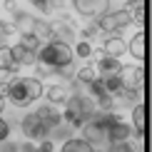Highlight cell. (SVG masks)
Segmentation results:
<instances>
[{
    "instance_id": "cell-8",
    "label": "cell",
    "mask_w": 152,
    "mask_h": 152,
    "mask_svg": "<svg viewBox=\"0 0 152 152\" xmlns=\"http://www.w3.org/2000/svg\"><path fill=\"white\" fill-rule=\"evenodd\" d=\"M20 127H23V135L25 137H48V130H45V125L40 122V117L35 115H25V120L20 122Z\"/></svg>"
},
{
    "instance_id": "cell-17",
    "label": "cell",
    "mask_w": 152,
    "mask_h": 152,
    "mask_svg": "<svg viewBox=\"0 0 152 152\" xmlns=\"http://www.w3.org/2000/svg\"><path fill=\"white\" fill-rule=\"evenodd\" d=\"M33 25H35V18H30L28 12H20L18 10L15 12V25H12V28L18 30V33H33Z\"/></svg>"
},
{
    "instance_id": "cell-11",
    "label": "cell",
    "mask_w": 152,
    "mask_h": 152,
    "mask_svg": "<svg viewBox=\"0 0 152 152\" xmlns=\"http://www.w3.org/2000/svg\"><path fill=\"white\" fill-rule=\"evenodd\" d=\"M95 65H97L95 70L100 72L97 77H110V75H117V72H120V67H122V65H120V60H117V58H110V55H105V58H102V60H97Z\"/></svg>"
},
{
    "instance_id": "cell-36",
    "label": "cell",
    "mask_w": 152,
    "mask_h": 152,
    "mask_svg": "<svg viewBox=\"0 0 152 152\" xmlns=\"http://www.w3.org/2000/svg\"><path fill=\"white\" fill-rule=\"evenodd\" d=\"M12 80V72H8V70H0V82H10Z\"/></svg>"
},
{
    "instance_id": "cell-23",
    "label": "cell",
    "mask_w": 152,
    "mask_h": 152,
    "mask_svg": "<svg viewBox=\"0 0 152 152\" xmlns=\"http://www.w3.org/2000/svg\"><path fill=\"white\" fill-rule=\"evenodd\" d=\"M95 77H97V70H95V65H87V67H82V70L75 75V80L80 82V85H87V82H92Z\"/></svg>"
},
{
    "instance_id": "cell-19",
    "label": "cell",
    "mask_w": 152,
    "mask_h": 152,
    "mask_svg": "<svg viewBox=\"0 0 152 152\" xmlns=\"http://www.w3.org/2000/svg\"><path fill=\"white\" fill-rule=\"evenodd\" d=\"M102 50H105V55H110V58H120V55L125 53V42L120 40V37H107Z\"/></svg>"
},
{
    "instance_id": "cell-4",
    "label": "cell",
    "mask_w": 152,
    "mask_h": 152,
    "mask_svg": "<svg viewBox=\"0 0 152 152\" xmlns=\"http://www.w3.org/2000/svg\"><path fill=\"white\" fill-rule=\"evenodd\" d=\"M95 23H97V28L102 30V33H115V30H122V28H127L132 23V12L127 8L110 10V12H105L102 18H97Z\"/></svg>"
},
{
    "instance_id": "cell-41",
    "label": "cell",
    "mask_w": 152,
    "mask_h": 152,
    "mask_svg": "<svg viewBox=\"0 0 152 152\" xmlns=\"http://www.w3.org/2000/svg\"><path fill=\"white\" fill-rule=\"evenodd\" d=\"M0 152H3V150H0Z\"/></svg>"
},
{
    "instance_id": "cell-28",
    "label": "cell",
    "mask_w": 152,
    "mask_h": 152,
    "mask_svg": "<svg viewBox=\"0 0 152 152\" xmlns=\"http://www.w3.org/2000/svg\"><path fill=\"white\" fill-rule=\"evenodd\" d=\"M8 137H10V122L0 117V142H5Z\"/></svg>"
},
{
    "instance_id": "cell-6",
    "label": "cell",
    "mask_w": 152,
    "mask_h": 152,
    "mask_svg": "<svg viewBox=\"0 0 152 152\" xmlns=\"http://www.w3.org/2000/svg\"><path fill=\"white\" fill-rule=\"evenodd\" d=\"M117 77L122 80V87H127V90H140V87L145 85V67L125 65V67H120Z\"/></svg>"
},
{
    "instance_id": "cell-10",
    "label": "cell",
    "mask_w": 152,
    "mask_h": 152,
    "mask_svg": "<svg viewBox=\"0 0 152 152\" xmlns=\"http://www.w3.org/2000/svg\"><path fill=\"white\" fill-rule=\"evenodd\" d=\"M132 122H135V137L142 140L145 137V127H147V110H145V105L137 102L135 107H132Z\"/></svg>"
},
{
    "instance_id": "cell-39",
    "label": "cell",
    "mask_w": 152,
    "mask_h": 152,
    "mask_svg": "<svg viewBox=\"0 0 152 152\" xmlns=\"http://www.w3.org/2000/svg\"><path fill=\"white\" fill-rule=\"evenodd\" d=\"M0 112H3V97H0Z\"/></svg>"
},
{
    "instance_id": "cell-13",
    "label": "cell",
    "mask_w": 152,
    "mask_h": 152,
    "mask_svg": "<svg viewBox=\"0 0 152 152\" xmlns=\"http://www.w3.org/2000/svg\"><path fill=\"white\" fill-rule=\"evenodd\" d=\"M18 67H20V65H18L15 55H12V48H8V45H0V70L15 72Z\"/></svg>"
},
{
    "instance_id": "cell-1",
    "label": "cell",
    "mask_w": 152,
    "mask_h": 152,
    "mask_svg": "<svg viewBox=\"0 0 152 152\" xmlns=\"http://www.w3.org/2000/svg\"><path fill=\"white\" fill-rule=\"evenodd\" d=\"M35 55H37V65H45V67H50V70H55V72L75 60V50L67 45V42H58V40L40 45L35 50Z\"/></svg>"
},
{
    "instance_id": "cell-18",
    "label": "cell",
    "mask_w": 152,
    "mask_h": 152,
    "mask_svg": "<svg viewBox=\"0 0 152 152\" xmlns=\"http://www.w3.org/2000/svg\"><path fill=\"white\" fill-rule=\"evenodd\" d=\"M130 53L135 55L137 60H145V53H147V40H145V33H137L130 42Z\"/></svg>"
},
{
    "instance_id": "cell-22",
    "label": "cell",
    "mask_w": 152,
    "mask_h": 152,
    "mask_svg": "<svg viewBox=\"0 0 152 152\" xmlns=\"http://www.w3.org/2000/svg\"><path fill=\"white\" fill-rule=\"evenodd\" d=\"M102 80V85H105V92L107 95H117L120 90H122V80L117 77V75H110V77H100Z\"/></svg>"
},
{
    "instance_id": "cell-32",
    "label": "cell",
    "mask_w": 152,
    "mask_h": 152,
    "mask_svg": "<svg viewBox=\"0 0 152 152\" xmlns=\"http://www.w3.org/2000/svg\"><path fill=\"white\" fill-rule=\"evenodd\" d=\"M10 30H12V28H10V25H5L3 20H0V40H5V35H8V33H10Z\"/></svg>"
},
{
    "instance_id": "cell-5",
    "label": "cell",
    "mask_w": 152,
    "mask_h": 152,
    "mask_svg": "<svg viewBox=\"0 0 152 152\" xmlns=\"http://www.w3.org/2000/svg\"><path fill=\"white\" fill-rule=\"evenodd\" d=\"M75 5V10L80 12V15L85 18H92V20H97V18H102L107 10H110V0H70Z\"/></svg>"
},
{
    "instance_id": "cell-12",
    "label": "cell",
    "mask_w": 152,
    "mask_h": 152,
    "mask_svg": "<svg viewBox=\"0 0 152 152\" xmlns=\"http://www.w3.org/2000/svg\"><path fill=\"white\" fill-rule=\"evenodd\" d=\"M53 40H58V42H70L75 40V28L70 23H55L53 25Z\"/></svg>"
},
{
    "instance_id": "cell-35",
    "label": "cell",
    "mask_w": 152,
    "mask_h": 152,
    "mask_svg": "<svg viewBox=\"0 0 152 152\" xmlns=\"http://www.w3.org/2000/svg\"><path fill=\"white\" fill-rule=\"evenodd\" d=\"M90 58H92L95 62H97V60H102V58H105V50H92V53H90Z\"/></svg>"
},
{
    "instance_id": "cell-15",
    "label": "cell",
    "mask_w": 152,
    "mask_h": 152,
    "mask_svg": "<svg viewBox=\"0 0 152 152\" xmlns=\"http://www.w3.org/2000/svg\"><path fill=\"white\" fill-rule=\"evenodd\" d=\"M33 35L40 40V45L53 42V25H50V23H42V20H35V25H33Z\"/></svg>"
},
{
    "instance_id": "cell-31",
    "label": "cell",
    "mask_w": 152,
    "mask_h": 152,
    "mask_svg": "<svg viewBox=\"0 0 152 152\" xmlns=\"http://www.w3.org/2000/svg\"><path fill=\"white\" fill-rule=\"evenodd\" d=\"M58 72L62 75V77H70V75L75 72V70H72V62H70V65H65V67H60V70H58Z\"/></svg>"
},
{
    "instance_id": "cell-40",
    "label": "cell",
    "mask_w": 152,
    "mask_h": 152,
    "mask_svg": "<svg viewBox=\"0 0 152 152\" xmlns=\"http://www.w3.org/2000/svg\"><path fill=\"white\" fill-rule=\"evenodd\" d=\"M35 152H40V150H37V147H35Z\"/></svg>"
},
{
    "instance_id": "cell-24",
    "label": "cell",
    "mask_w": 152,
    "mask_h": 152,
    "mask_svg": "<svg viewBox=\"0 0 152 152\" xmlns=\"http://www.w3.org/2000/svg\"><path fill=\"white\" fill-rule=\"evenodd\" d=\"M18 45H23V48H28V50H37V48H40V40H37L33 33H23Z\"/></svg>"
},
{
    "instance_id": "cell-2",
    "label": "cell",
    "mask_w": 152,
    "mask_h": 152,
    "mask_svg": "<svg viewBox=\"0 0 152 152\" xmlns=\"http://www.w3.org/2000/svg\"><path fill=\"white\" fill-rule=\"evenodd\" d=\"M42 95V85L37 77H15L8 82V100L15 107H28Z\"/></svg>"
},
{
    "instance_id": "cell-21",
    "label": "cell",
    "mask_w": 152,
    "mask_h": 152,
    "mask_svg": "<svg viewBox=\"0 0 152 152\" xmlns=\"http://www.w3.org/2000/svg\"><path fill=\"white\" fill-rule=\"evenodd\" d=\"M115 97H117V100H115V105H117V102H125V105H132V107H135L140 95H137V90H127V87H122V90H120Z\"/></svg>"
},
{
    "instance_id": "cell-26",
    "label": "cell",
    "mask_w": 152,
    "mask_h": 152,
    "mask_svg": "<svg viewBox=\"0 0 152 152\" xmlns=\"http://www.w3.org/2000/svg\"><path fill=\"white\" fill-rule=\"evenodd\" d=\"M107 152H135V147L130 142H115V145H110Z\"/></svg>"
},
{
    "instance_id": "cell-3",
    "label": "cell",
    "mask_w": 152,
    "mask_h": 152,
    "mask_svg": "<svg viewBox=\"0 0 152 152\" xmlns=\"http://www.w3.org/2000/svg\"><path fill=\"white\" fill-rule=\"evenodd\" d=\"M95 115V102L90 97H85V95H70L65 102V122L72 125V127H82V125L87 122Z\"/></svg>"
},
{
    "instance_id": "cell-29",
    "label": "cell",
    "mask_w": 152,
    "mask_h": 152,
    "mask_svg": "<svg viewBox=\"0 0 152 152\" xmlns=\"http://www.w3.org/2000/svg\"><path fill=\"white\" fill-rule=\"evenodd\" d=\"M48 3H50V10H53V8L55 10H65L67 5H72L70 0H48Z\"/></svg>"
},
{
    "instance_id": "cell-37",
    "label": "cell",
    "mask_w": 152,
    "mask_h": 152,
    "mask_svg": "<svg viewBox=\"0 0 152 152\" xmlns=\"http://www.w3.org/2000/svg\"><path fill=\"white\" fill-rule=\"evenodd\" d=\"M18 152H35V147H33L30 142H23L20 147H18Z\"/></svg>"
},
{
    "instance_id": "cell-16",
    "label": "cell",
    "mask_w": 152,
    "mask_h": 152,
    "mask_svg": "<svg viewBox=\"0 0 152 152\" xmlns=\"http://www.w3.org/2000/svg\"><path fill=\"white\" fill-rule=\"evenodd\" d=\"M60 152H95L92 145L87 140H80V137H72V140H65Z\"/></svg>"
},
{
    "instance_id": "cell-20",
    "label": "cell",
    "mask_w": 152,
    "mask_h": 152,
    "mask_svg": "<svg viewBox=\"0 0 152 152\" xmlns=\"http://www.w3.org/2000/svg\"><path fill=\"white\" fill-rule=\"evenodd\" d=\"M67 90L65 87H60V85H53V87H48V100L53 105H60V102H67Z\"/></svg>"
},
{
    "instance_id": "cell-30",
    "label": "cell",
    "mask_w": 152,
    "mask_h": 152,
    "mask_svg": "<svg viewBox=\"0 0 152 152\" xmlns=\"http://www.w3.org/2000/svg\"><path fill=\"white\" fill-rule=\"evenodd\" d=\"M30 3H33L37 10H42V12H48V10H50V3H48V0H30Z\"/></svg>"
},
{
    "instance_id": "cell-33",
    "label": "cell",
    "mask_w": 152,
    "mask_h": 152,
    "mask_svg": "<svg viewBox=\"0 0 152 152\" xmlns=\"http://www.w3.org/2000/svg\"><path fill=\"white\" fill-rule=\"evenodd\" d=\"M37 150H40V152H53V140H45Z\"/></svg>"
},
{
    "instance_id": "cell-9",
    "label": "cell",
    "mask_w": 152,
    "mask_h": 152,
    "mask_svg": "<svg viewBox=\"0 0 152 152\" xmlns=\"http://www.w3.org/2000/svg\"><path fill=\"white\" fill-rule=\"evenodd\" d=\"M37 117H40V122L45 125V130L50 132V130H55V127H60V122H62V115H58V112L53 110L50 105H42L40 110L35 112Z\"/></svg>"
},
{
    "instance_id": "cell-25",
    "label": "cell",
    "mask_w": 152,
    "mask_h": 152,
    "mask_svg": "<svg viewBox=\"0 0 152 152\" xmlns=\"http://www.w3.org/2000/svg\"><path fill=\"white\" fill-rule=\"evenodd\" d=\"M145 20H147V10L145 8H135V12H132V23H137L140 28H145Z\"/></svg>"
},
{
    "instance_id": "cell-38",
    "label": "cell",
    "mask_w": 152,
    "mask_h": 152,
    "mask_svg": "<svg viewBox=\"0 0 152 152\" xmlns=\"http://www.w3.org/2000/svg\"><path fill=\"white\" fill-rule=\"evenodd\" d=\"M0 97H8V82H0Z\"/></svg>"
},
{
    "instance_id": "cell-7",
    "label": "cell",
    "mask_w": 152,
    "mask_h": 152,
    "mask_svg": "<svg viewBox=\"0 0 152 152\" xmlns=\"http://www.w3.org/2000/svg\"><path fill=\"white\" fill-rule=\"evenodd\" d=\"M132 137V127L130 125H125L120 117H115L110 125H107V142L115 145V142H130Z\"/></svg>"
},
{
    "instance_id": "cell-34",
    "label": "cell",
    "mask_w": 152,
    "mask_h": 152,
    "mask_svg": "<svg viewBox=\"0 0 152 152\" xmlns=\"http://www.w3.org/2000/svg\"><path fill=\"white\" fill-rule=\"evenodd\" d=\"M5 10H10L12 15L18 12V5H15V0H5Z\"/></svg>"
},
{
    "instance_id": "cell-14",
    "label": "cell",
    "mask_w": 152,
    "mask_h": 152,
    "mask_svg": "<svg viewBox=\"0 0 152 152\" xmlns=\"http://www.w3.org/2000/svg\"><path fill=\"white\" fill-rule=\"evenodd\" d=\"M12 55H15L18 65H37L35 50H28V48H23V45H15V48H12Z\"/></svg>"
},
{
    "instance_id": "cell-27",
    "label": "cell",
    "mask_w": 152,
    "mask_h": 152,
    "mask_svg": "<svg viewBox=\"0 0 152 152\" xmlns=\"http://www.w3.org/2000/svg\"><path fill=\"white\" fill-rule=\"evenodd\" d=\"M75 53H77L80 58H90V53H92V48H90V42H87V40H82L80 45L75 48Z\"/></svg>"
}]
</instances>
